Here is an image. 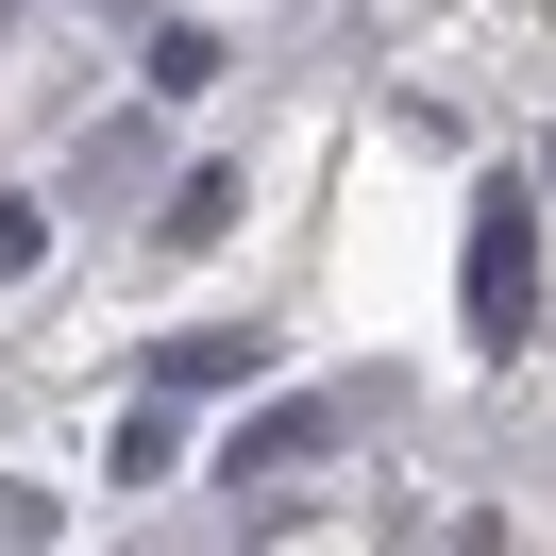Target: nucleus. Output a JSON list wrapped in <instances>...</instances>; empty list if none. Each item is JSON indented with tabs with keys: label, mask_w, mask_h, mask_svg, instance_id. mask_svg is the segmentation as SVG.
<instances>
[{
	"label": "nucleus",
	"mask_w": 556,
	"mask_h": 556,
	"mask_svg": "<svg viewBox=\"0 0 556 556\" xmlns=\"http://www.w3.org/2000/svg\"><path fill=\"white\" fill-rule=\"evenodd\" d=\"M540 203H556V136H540Z\"/></svg>",
	"instance_id": "nucleus-7"
},
{
	"label": "nucleus",
	"mask_w": 556,
	"mask_h": 556,
	"mask_svg": "<svg viewBox=\"0 0 556 556\" xmlns=\"http://www.w3.org/2000/svg\"><path fill=\"white\" fill-rule=\"evenodd\" d=\"M0 540H51V489H0Z\"/></svg>",
	"instance_id": "nucleus-6"
},
{
	"label": "nucleus",
	"mask_w": 556,
	"mask_h": 556,
	"mask_svg": "<svg viewBox=\"0 0 556 556\" xmlns=\"http://www.w3.org/2000/svg\"><path fill=\"white\" fill-rule=\"evenodd\" d=\"M455 304H472V338L506 354L522 304H540V186H472V253H455Z\"/></svg>",
	"instance_id": "nucleus-1"
},
{
	"label": "nucleus",
	"mask_w": 556,
	"mask_h": 556,
	"mask_svg": "<svg viewBox=\"0 0 556 556\" xmlns=\"http://www.w3.org/2000/svg\"><path fill=\"white\" fill-rule=\"evenodd\" d=\"M237 203H253L237 169H186V186H169V237H237Z\"/></svg>",
	"instance_id": "nucleus-4"
},
{
	"label": "nucleus",
	"mask_w": 556,
	"mask_h": 556,
	"mask_svg": "<svg viewBox=\"0 0 556 556\" xmlns=\"http://www.w3.org/2000/svg\"><path fill=\"white\" fill-rule=\"evenodd\" d=\"M338 439H354V405H253L219 472H237V489H287V472H320V455H338Z\"/></svg>",
	"instance_id": "nucleus-2"
},
{
	"label": "nucleus",
	"mask_w": 556,
	"mask_h": 556,
	"mask_svg": "<svg viewBox=\"0 0 556 556\" xmlns=\"http://www.w3.org/2000/svg\"><path fill=\"white\" fill-rule=\"evenodd\" d=\"M152 371H169V388H253V371H270V338H237V320H203V338H169Z\"/></svg>",
	"instance_id": "nucleus-3"
},
{
	"label": "nucleus",
	"mask_w": 556,
	"mask_h": 556,
	"mask_svg": "<svg viewBox=\"0 0 556 556\" xmlns=\"http://www.w3.org/2000/svg\"><path fill=\"white\" fill-rule=\"evenodd\" d=\"M35 253H51V219H35V203H0V287L35 270Z\"/></svg>",
	"instance_id": "nucleus-5"
}]
</instances>
